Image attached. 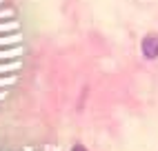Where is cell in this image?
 Here are the masks:
<instances>
[{"label": "cell", "instance_id": "cell-1", "mask_svg": "<svg viewBox=\"0 0 158 151\" xmlns=\"http://www.w3.org/2000/svg\"><path fill=\"white\" fill-rule=\"evenodd\" d=\"M140 49L147 60H156L158 58V34H147L140 42Z\"/></svg>", "mask_w": 158, "mask_h": 151}, {"label": "cell", "instance_id": "cell-2", "mask_svg": "<svg viewBox=\"0 0 158 151\" xmlns=\"http://www.w3.org/2000/svg\"><path fill=\"white\" fill-rule=\"evenodd\" d=\"M71 151H87V149L82 147V145H76V147H71Z\"/></svg>", "mask_w": 158, "mask_h": 151}]
</instances>
